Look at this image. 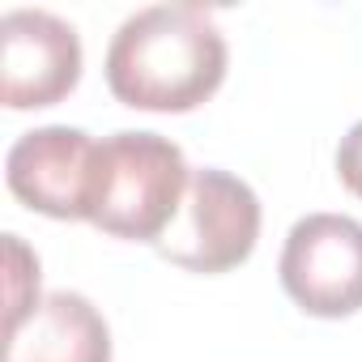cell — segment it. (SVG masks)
Instances as JSON below:
<instances>
[{
    "mask_svg": "<svg viewBox=\"0 0 362 362\" xmlns=\"http://www.w3.org/2000/svg\"><path fill=\"white\" fill-rule=\"evenodd\" d=\"M226 39L201 5H149L115 30L107 86L132 111L184 115L205 107L226 81Z\"/></svg>",
    "mask_w": 362,
    "mask_h": 362,
    "instance_id": "6da1fadb",
    "label": "cell"
},
{
    "mask_svg": "<svg viewBox=\"0 0 362 362\" xmlns=\"http://www.w3.org/2000/svg\"><path fill=\"white\" fill-rule=\"evenodd\" d=\"M192 166L162 132H111L94 149L86 222L111 239L158 243L184 209Z\"/></svg>",
    "mask_w": 362,
    "mask_h": 362,
    "instance_id": "7a4b0ae2",
    "label": "cell"
},
{
    "mask_svg": "<svg viewBox=\"0 0 362 362\" xmlns=\"http://www.w3.org/2000/svg\"><path fill=\"white\" fill-rule=\"evenodd\" d=\"M94 149L98 141L86 128L69 124L22 132L5 158V184L35 214H47L56 222H86Z\"/></svg>",
    "mask_w": 362,
    "mask_h": 362,
    "instance_id": "8992f818",
    "label": "cell"
},
{
    "mask_svg": "<svg viewBox=\"0 0 362 362\" xmlns=\"http://www.w3.org/2000/svg\"><path fill=\"white\" fill-rule=\"evenodd\" d=\"M260 239V197L252 184L222 166L192 170V184L184 209L170 222V230L153 243L162 260L188 273H230L239 269Z\"/></svg>",
    "mask_w": 362,
    "mask_h": 362,
    "instance_id": "3957f363",
    "label": "cell"
},
{
    "mask_svg": "<svg viewBox=\"0 0 362 362\" xmlns=\"http://www.w3.org/2000/svg\"><path fill=\"white\" fill-rule=\"evenodd\" d=\"M5 362H111V328L86 294L56 290L5 332Z\"/></svg>",
    "mask_w": 362,
    "mask_h": 362,
    "instance_id": "52a82bcc",
    "label": "cell"
},
{
    "mask_svg": "<svg viewBox=\"0 0 362 362\" xmlns=\"http://www.w3.org/2000/svg\"><path fill=\"white\" fill-rule=\"evenodd\" d=\"M81 81V39L47 9H13L0 18V103L39 111L64 103Z\"/></svg>",
    "mask_w": 362,
    "mask_h": 362,
    "instance_id": "5b68a950",
    "label": "cell"
},
{
    "mask_svg": "<svg viewBox=\"0 0 362 362\" xmlns=\"http://www.w3.org/2000/svg\"><path fill=\"white\" fill-rule=\"evenodd\" d=\"M5 269H9V315H5V332L18 328L43 298H39V256L18 239V235H5Z\"/></svg>",
    "mask_w": 362,
    "mask_h": 362,
    "instance_id": "ba28073f",
    "label": "cell"
},
{
    "mask_svg": "<svg viewBox=\"0 0 362 362\" xmlns=\"http://www.w3.org/2000/svg\"><path fill=\"white\" fill-rule=\"evenodd\" d=\"M281 290L315 320L362 311V222L345 214H307L281 247Z\"/></svg>",
    "mask_w": 362,
    "mask_h": 362,
    "instance_id": "277c9868",
    "label": "cell"
},
{
    "mask_svg": "<svg viewBox=\"0 0 362 362\" xmlns=\"http://www.w3.org/2000/svg\"><path fill=\"white\" fill-rule=\"evenodd\" d=\"M337 175H341V184L362 201V119L337 145Z\"/></svg>",
    "mask_w": 362,
    "mask_h": 362,
    "instance_id": "9c48e42d",
    "label": "cell"
}]
</instances>
